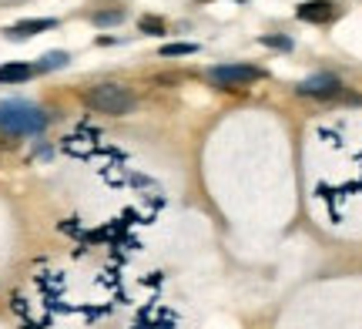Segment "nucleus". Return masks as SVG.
I'll list each match as a JSON object with an SVG mask.
<instances>
[{
  "label": "nucleus",
  "mask_w": 362,
  "mask_h": 329,
  "mask_svg": "<svg viewBox=\"0 0 362 329\" xmlns=\"http://www.w3.org/2000/svg\"><path fill=\"white\" fill-rule=\"evenodd\" d=\"M51 27H57V21H54V17H34V21H21V24L7 27V37H11V40H24V37L40 34V30H51Z\"/></svg>",
  "instance_id": "obj_6"
},
{
  "label": "nucleus",
  "mask_w": 362,
  "mask_h": 329,
  "mask_svg": "<svg viewBox=\"0 0 362 329\" xmlns=\"http://www.w3.org/2000/svg\"><path fill=\"white\" fill-rule=\"evenodd\" d=\"M71 57H67L64 51H51V54H44L40 57V64H37V71H57V67H64Z\"/></svg>",
  "instance_id": "obj_9"
},
{
  "label": "nucleus",
  "mask_w": 362,
  "mask_h": 329,
  "mask_svg": "<svg viewBox=\"0 0 362 329\" xmlns=\"http://www.w3.org/2000/svg\"><path fill=\"white\" fill-rule=\"evenodd\" d=\"M13 145H17L13 138H7V134H0V148H13Z\"/></svg>",
  "instance_id": "obj_13"
},
{
  "label": "nucleus",
  "mask_w": 362,
  "mask_h": 329,
  "mask_svg": "<svg viewBox=\"0 0 362 329\" xmlns=\"http://www.w3.org/2000/svg\"><path fill=\"white\" fill-rule=\"evenodd\" d=\"M107 7H98V11H90V21L98 27H115V24H121L124 21V7H115L111 0H104Z\"/></svg>",
  "instance_id": "obj_7"
},
{
  "label": "nucleus",
  "mask_w": 362,
  "mask_h": 329,
  "mask_svg": "<svg viewBox=\"0 0 362 329\" xmlns=\"http://www.w3.org/2000/svg\"><path fill=\"white\" fill-rule=\"evenodd\" d=\"M34 71H37V67H30V64H4L0 67V81H4V84H17V81L34 78Z\"/></svg>",
  "instance_id": "obj_8"
},
{
  "label": "nucleus",
  "mask_w": 362,
  "mask_h": 329,
  "mask_svg": "<svg viewBox=\"0 0 362 329\" xmlns=\"http://www.w3.org/2000/svg\"><path fill=\"white\" fill-rule=\"evenodd\" d=\"M339 91H342V84L332 74H315V78L298 84V94H305V98H336Z\"/></svg>",
  "instance_id": "obj_5"
},
{
  "label": "nucleus",
  "mask_w": 362,
  "mask_h": 329,
  "mask_svg": "<svg viewBox=\"0 0 362 329\" xmlns=\"http://www.w3.org/2000/svg\"><path fill=\"white\" fill-rule=\"evenodd\" d=\"M84 105L90 111H101V115H128L134 111L138 98L134 91H128L124 84H115V81H104V84H94L84 91Z\"/></svg>",
  "instance_id": "obj_2"
},
{
  "label": "nucleus",
  "mask_w": 362,
  "mask_h": 329,
  "mask_svg": "<svg viewBox=\"0 0 362 329\" xmlns=\"http://www.w3.org/2000/svg\"><path fill=\"white\" fill-rule=\"evenodd\" d=\"M0 128L7 134H40L47 128V115L24 98L0 101Z\"/></svg>",
  "instance_id": "obj_1"
},
{
  "label": "nucleus",
  "mask_w": 362,
  "mask_h": 329,
  "mask_svg": "<svg viewBox=\"0 0 362 329\" xmlns=\"http://www.w3.org/2000/svg\"><path fill=\"white\" fill-rule=\"evenodd\" d=\"M262 44H269V47H279V51H288V47H292V40H288V37H262Z\"/></svg>",
  "instance_id": "obj_12"
},
{
  "label": "nucleus",
  "mask_w": 362,
  "mask_h": 329,
  "mask_svg": "<svg viewBox=\"0 0 362 329\" xmlns=\"http://www.w3.org/2000/svg\"><path fill=\"white\" fill-rule=\"evenodd\" d=\"M262 78H265V71L252 64H221L208 71V81L218 88H245V84H255Z\"/></svg>",
  "instance_id": "obj_3"
},
{
  "label": "nucleus",
  "mask_w": 362,
  "mask_h": 329,
  "mask_svg": "<svg viewBox=\"0 0 362 329\" xmlns=\"http://www.w3.org/2000/svg\"><path fill=\"white\" fill-rule=\"evenodd\" d=\"M198 51V44H168V47H161V57H178V54H194Z\"/></svg>",
  "instance_id": "obj_11"
},
{
  "label": "nucleus",
  "mask_w": 362,
  "mask_h": 329,
  "mask_svg": "<svg viewBox=\"0 0 362 329\" xmlns=\"http://www.w3.org/2000/svg\"><path fill=\"white\" fill-rule=\"evenodd\" d=\"M138 27H141L144 34H165V21L161 17H141Z\"/></svg>",
  "instance_id": "obj_10"
},
{
  "label": "nucleus",
  "mask_w": 362,
  "mask_h": 329,
  "mask_svg": "<svg viewBox=\"0 0 362 329\" xmlns=\"http://www.w3.org/2000/svg\"><path fill=\"white\" fill-rule=\"evenodd\" d=\"M298 21H305V24H332L339 17V7L332 0H305V4H298Z\"/></svg>",
  "instance_id": "obj_4"
}]
</instances>
